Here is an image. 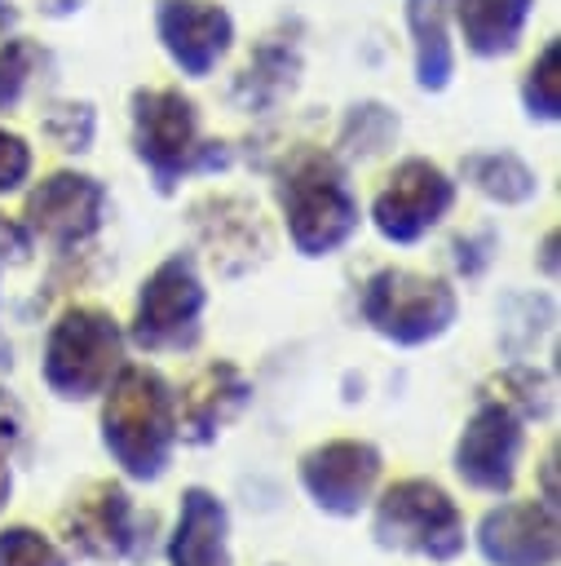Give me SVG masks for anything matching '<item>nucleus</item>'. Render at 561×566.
<instances>
[{"instance_id": "f8f14e48", "label": "nucleus", "mask_w": 561, "mask_h": 566, "mask_svg": "<svg viewBox=\"0 0 561 566\" xmlns=\"http://www.w3.org/2000/svg\"><path fill=\"white\" fill-rule=\"evenodd\" d=\"M521 447H526V429H521V416L512 407H504L499 398H486L459 442H455V473L473 486V491H486V495H508L512 482H517V460H521Z\"/></svg>"}, {"instance_id": "a211bd4d", "label": "nucleus", "mask_w": 561, "mask_h": 566, "mask_svg": "<svg viewBox=\"0 0 561 566\" xmlns=\"http://www.w3.org/2000/svg\"><path fill=\"white\" fill-rule=\"evenodd\" d=\"M406 27H411V44H415V84L424 93H442L455 75V49H451L442 9L433 0H411Z\"/></svg>"}, {"instance_id": "f257e3e1", "label": "nucleus", "mask_w": 561, "mask_h": 566, "mask_svg": "<svg viewBox=\"0 0 561 566\" xmlns=\"http://www.w3.org/2000/svg\"><path fill=\"white\" fill-rule=\"evenodd\" d=\"M102 442L133 482L163 478L177 447V394L141 363H124L102 389Z\"/></svg>"}, {"instance_id": "0eeeda50", "label": "nucleus", "mask_w": 561, "mask_h": 566, "mask_svg": "<svg viewBox=\"0 0 561 566\" xmlns=\"http://www.w3.org/2000/svg\"><path fill=\"white\" fill-rule=\"evenodd\" d=\"M208 292L203 279L194 270V261L186 252L159 261L150 270V279L137 292V310H133V345L146 354H163V349H194L199 345V318H203Z\"/></svg>"}, {"instance_id": "c85d7f7f", "label": "nucleus", "mask_w": 561, "mask_h": 566, "mask_svg": "<svg viewBox=\"0 0 561 566\" xmlns=\"http://www.w3.org/2000/svg\"><path fill=\"white\" fill-rule=\"evenodd\" d=\"M490 252H495V234L481 230V234H468V239H455V270L464 279H477L486 265H490Z\"/></svg>"}, {"instance_id": "dca6fc26", "label": "nucleus", "mask_w": 561, "mask_h": 566, "mask_svg": "<svg viewBox=\"0 0 561 566\" xmlns=\"http://www.w3.org/2000/svg\"><path fill=\"white\" fill-rule=\"evenodd\" d=\"M172 566H230V513L208 486L181 495V517L168 539Z\"/></svg>"}, {"instance_id": "9b49d317", "label": "nucleus", "mask_w": 561, "mask_h": 566, "mask_svg": "<svg viewBox=\"0 0 561 566\" xmlns=\"http://www.w3.org/2000/svg\"><path fill=\"white\" fill-rule=\"evenodd\" d=\"M384 455L362 438H336L300 455V486L305 495L331 517H358L380 482Z\"/></svg>"}, {"instance_id": "f3484780", "label": "nucleus", "mask_w": 561, "mask_h": 566, "mask_svg": "<svg viewBox=\"0 0 561 566\" xmlns=\"http://www.w3.org/2000/svg\"><path fill=\"white\" fill-rule=\"evenodd\" d=\"M534 0H455V22L477 57H504L517 49Z\"/></svg>"}, {"instance_id": "412c9836", "label": "nucleus", "mask_w": 561, "mask_h": 566, "mask_svg": "<svg viewBox=\"0 0 561 566\" xmlns=\"http://www.w3.org/2000/svg\"><path fill=\"white\" fill-rule=\"evenodd\" d=\"M521 106L530 119H561V40H548L521 80Z\"/></svg>"}, {"instance_id": "7c9ffc66", "label": "nucleus", "mask_w": 561, "mask_h": 566, "mask_svg": "<svg viewBox=\"0 0 561 566\" xmlns=\"http://www.w3.org/2000/svg\"><path fill=\"white\" fill-rule=\"evenodd\" d=\"M27 256H31V234H27V226L0 212V261L18 265V261H27Z\"/></svg>"}, {"instance_id": "6ab92c4d", "label": "nucleus", "mask_w": 561, "mask_h": 566, "mask_svg": "<svg viewBox=\"0 0 561 566\" xmlns=\"http://www.w3.org/2000/svg\"><path fill=\"white\" fill-rule=\"evenodd\" d=\"M296 71H300V53H296V44L269 35L265 44H256L252 62L243 66V75H239V84H234V97H239L247 111L274 106L283 93H292Z\"/></svg>"}, {"instance_id": "f03ea898", "label": "nucleus", "mask_w": 561, "mask_h": 566, "mask_svg": "<svg viewBox=\"0 0 561 566\" xmlns=\"http://www.w3.org/2000/svg\"><path fill=\"white\" fill-rule=\"evenodd\" d=\"M278 203L300 256H331L358 230V199L331 150L296 146L278 168Z\"/></svg>"}, {"instance_id": "bb28decb", "label": "nucleus", "mask_w": 561, "mask_h": 566, "mask_svg": "<svg viewBox=\"0 0 561 566\" xmlns=\"http://www.w3.org/2000/svg\"><path fill=\"white\" fill-rule=\"evenodd\" d=\"M93 128H97V115L88 102H62V106H49V115H44V133L62 150H75V155H84L93 146Z\"/></svg>"}, {"instance_id": "ddd939ff", "label": "nucleus", "mask_w": 561, "mask_h": 566, "mask_svg": "<svg viewBox=\"0 0 561 566\" xmlns=\"http://www.w3.org/2000/svg\"><path fill=\"white\" fill-rule=\"evenodd\" d=\"M155 31L172 66L190 80L212 75L234 44V18L216 0H155Z\"/></svg>"}, {"instance_id": "aec40b11", "label": "nucleus", "mask_w": 561, "mask_h": 566, "mask_svg": "<svg viewBox=\"0 0 561 566\" xmlns=\"http://www.w3.org/2000/svg\"><path fill=\"white\" fill-rule=\"evenodd\" d=\"M459 172H464V181H468L477 195H486V199H495V203H508V208H512V203H526V199L539 195V177H534V168H530L526 159H517L512 150L464 155Z\"/></svg>"}, {"instance_id": "7ed1b4c3", "label": "nucleus", "mask_w": 561, "mask_h": 566, "mask_svg": "<svg viewBox=\"0 0 561 566\" xmlns=\"http://www.w3.org/2000/svg\"><path fill=\"white\" fill-rule=\"evenodd\" d=\"M133 150L150 168L159 195H172L181 177L225 168V146L199 137V111L181 88H137L133 102Z\"/></svg>"}, {"instance_id": "b1692460", "label": "nucleus", "mask_w": 561, "mask_h": 566, "mask_svg": "<svg viewBox=\"0 0 561 566\" xmlns=\"http://www.w3.org/2000/svg\"><path fill=\"white\" fill-rule=\"evenodd\" d=\"M208 208L216 212L212 221H203L199 217V230H203V239H208V248H212V256H230V252H243V265H252L256 256H252V239L256 243H265V234H261V221H256V208L247 212H239V226L225 217V199H208Z\"/></svg>"}, {"instance_id": "c756f323", "label": "nucleus", "mask_w": 561, "mask_h": 566, "mask_svg": "<svg viewBox=\"0 0 561 566\" xmlns=\"http://www.w3.org/2000/svg\"><path fill=\"white\" fill-rule=\"evenodd\" d=\"M22 433H27V416H22V407L13 402V394L0 389V451L9 455V451L22 442Z\"/></svg>"}, {"instance_id": "1a4fd4ad", "label": "nucleus", "mask_w": 561, "mask_h": 566, "mask_svg": "<svg viewBox=\"0 0 561 566\" xmlns=\"http://www.w3.org/2000/svg\"><path fill=\"white\" fill-rule=\"evenodd\" d=\"M455 203V181L433 159H402L380 195L371 199V221L389 243H415L424 239Z\"/></svg>"}, {"instance_id": "f704fd0d", "label": "nucleus", "mask_w": 561, "mask_h": 566, "mask_svg": "<svg viewBox=\"0 0 561 566\" xmlns=\"http://www.w3.org/2000/svg\"><path fill=\"white\" fill-rule=\"evenodd\" d=\"M13 18H18V13H13V9H4V4H0V40H4V31H9V27H13Z\"/></svg>"}, {"instance_id": "4be33fe9", "label": "nucleus", "mask_w": 561, "mask_h": 566, "mask_svg": "<svg viewBox=\"0 0 561 566\" xmlns=\"http://www.w3.org/2000/svg\"><path fill=\"white\" fill-rule=\"evenodd\" d=\"M398 137V115L384 102H358L345 111L340 119V146L349 155H380L389 142Z\"/></svg>"}, {"instance_id": "2f4dec72", "label": "nucleus", "mask_w": 561, "mask_h": 566, "mask_svg": "<svg viewBox=\"0 0 561 566\" xmlns=\"http://www.w3.org/2000/svg\"><path fill=\"white\" fill-rule=\"evenodd\" d=\"M543 270H548V274H557V230L543 239Z\"/></svg>"}, {"instance_id": "9d476101", "label": "nucleus", "mask_w": 561, "mask_h": 566, "mask_svg": "<svg viewBox=\"0 0 561 566\" xmlns=\"http://www.w3.org/2000/svg\"><path fill=\"white\" fill-rule=\"evenodd\" d=\"M102 221H106V186L84 172H49L27 195V208H22L27 234L62 252L93 239Z\"/></svg>"}, {"instance_id": "20e7f679", "label": "nucleus", "mask_w": 561, "mask_h": 566, "mask_svg": "<svg viewBox=\"0 0 561 566\" xmlns=\"http://www.w3.org/2000/svg\"><path fill=\"white\" fill-rule=\"evenodd\" d=\"M124 367V332L102 305H71L49 327L44 380L57 398H93Z\"/></svg>"}, {"instance_id": "cd10ccee", "label": "nucleus", "mask_w": 561, "mask_h": 566, "mask_svg": "<svg viewBox=\"0 0 561 566\" xmlns=\"http://www.w3.org/2000/svg\"><path fill=\"white\" fill-rule=\"evenodd\" d=\"M27 177H31V146H27V137L0 128V195L18 190Z\"/></svg>"}, {"instance_id": "5701e85b", "label": "nucleus", "mask_w": 561, "mask_h": 566, "mask_svg": "<svg viewBox=\"0 0 561 566\" xmlns=\"http://www.w3.org/2000/svg\"><path fill=\"white\" fill-rule=\"evenodd\" d=\"M49 62H53L49 49H40L35 40L9 35V40L0 44V111H13Z\"/></svg>"}, {"instance_id": "72a5a7b5", "label": "nucleus", "mask_w": 561, "mask_h": 566, "mask_svg": "<svg viewBox=\"0 0 561 566\" xmlns=\"http://www.w3.org/2000/svg\"><path fill=\"white\" fill-rule=\"evenodd\" d=\"M44 9L49 13H71V9H80V0H44Z\"/></svg>"}, {"instance_id": "a878e982", "label": "nucleus", "mask_w": 561, "mask_h": 566, "mask_svg": "<svg viewBox=\"0 0 561 566\" xmlns=\"http://www.w3.org/2000/svg\"><path fill=\"white\" fill-rule=\"evenodd\" d=\"M0 566H66V553L31 526H4L0 531Z\"/></svg>"}, {"instance_id": "39448f33", "label": "nucleus", "mask_w": 561, "mask_h": 566, "mask_svg": "<svg viewBox=\"0 0 561 566\" xmlns=\"http://www.w3.org/2000/svg\"><path fill=\"white\" fill-rule=\"evenodd\" d=\"M371 535L380 548H393V553L455 562L464 553V513L437 482L402 478L375 500Z\"/></svg>"}, {"instance_id": "473e14b6", "label": "nucleus", "mask_w": 561, "mask_h": 566, "mask_svg": "<svg viewBox=\"0 0 561 566\" xmlns=\"http://www.w3.org/2000/svg\"><path fill=\"white\" fill-rule=\"evenodd\" d=\"M9 486H13V478H9V455L0 451V509H4V500H9Z\"/></svg>"}, {"instance_id": "2eb2a0df", "label": "nucleus", "mask_w": 561, "mask_h": 566, "mask_svg": "<svg viewBox=\"0 0 561 566\" xmlns=\"http://www.w3.org/2000/svg\"><path fill=\"white\" fill-rule=\"evenodd\" d=\"M252 402V380L234 363H208L177 402V438L203 447Z\"/></svg>"}, {"instance_id": "6e6552de", "label": "nucleus", "mask_w": 561, "mask_h": 566, "mask_svg": "<svg viewBox=\"0 0 561 566\" xmlns=\"http://www.w3.org/2000/svg\"><path fill=\"white\" fill-rule=\"evenodd\" d=\"M66 539L88 562H124L150 553V526L155 517L133 509V495L119 482H93L75 495V504L62 513Z\"/></svg>"}, {"instance_id": "4468645a", "label": "nucleus", "mask_w": 561, "mask_h": 566, "mask_svg": "<svg viewBox=\"0 0 561 566\" xmlns=\"http://www.w3.org/2000/svg\"><path fill=\"white\" fill-rule=\"evenodd\" d=\"M477 548L490 566H552L557 562V504L512 500L477 522Z\"/></svg>"}, {"instance_id": "423d86ee", "label": "nucleus", "mask_w": 561, "mask_h": 566, "mask_svg": "<svg viewBox=\"0 0 561 566\" xmlns=\"http://www.w3.org/2000/svg\"><path fill=\"white\" fill-rule=\"evenodd\" d=\"M459 314L455 287L415 270H375L362 287V318L393 345L437 340Z\"/></svg>"}, {"instance_id": "393cba45", "label": "nucleus", "mask_w": 561, "mask_h": 566, "mask_svg": "<svg viewBox=\"0 0 561 566\" xmlns=\"http://www.w3.org/2000/svg\"><path fill=\"white\" fill-rule=\"evenodd\" d=\"M495 398L504 402V407H512L521 420L526 416H548L552 411V380L548 376H539L534 367H508L499 380H495Z\"/></svg>"}]
</instances>
